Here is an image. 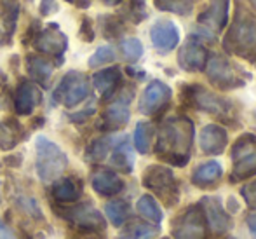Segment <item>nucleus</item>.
I'll return each mask as SVG.
<instances>
[{
	"label": "nucleus",
	"mask_w": 256,
	"mask_h": 239,
	"mask_svg": "<svg viewBox=\"0 0 256 239\" xmlns=\"http://www.w3.org/2000/svg\"><path fill=\"white\" fill-rule=\"evenodd\" d=\"M80 182L75 180L74 176H64V178H58L52 187V195L56 201L60 202H74L80 197Z\"/></svg>",
	"instance_id": "4be33fe9"
},
{
	"label": "nucleus",
	"mask_w": 256,
	"mask_h": 239,
	"mask_svg": "<svg viewBox=\"0 0 256 239\" xmlns=\"http://www.w3.org/2000/svg\"><path fill=\"white\" fill-rule=\"evenodd\" d=\"M222 173H223V169L220 162H216V161L204 162V164H200L199 168L194 171L192 182H194V185H197V187H208V185H211V183H214L216 180H220Z\"/></svg>",
	"instance_id": "393cba45"
},
{
	"label": "nucleus",
	"mask_w": 256,
	"mask_h": 239,
	"mask_svg": "<svg viewBox=\"0 0 256 239\" xmlns=\"http://www.w3.org/2000/svg\"><path fill=\"white\" fill-rule=\"evenodd\" d=\"M58 11V2L56 0H42L40 2V13L42 16H51Z\"/></svg>",
	"instance_id": "58836bf2"
},
{
	"label": "nucleus",
	"mask_w": 256,
	"mask_h": 239,
	"mask_svg": "<svg viewBox=\"0 0 256 239\" xmlns=\"http://www.w3.org/2000/svg\"><path fill=\"white\" fill-rule=\"evenodd\" d=\"M120 49L124 53V58L128 61H138L143 54V44L138 39L131 37V39H124L120 44Z\"/></svg>",
	"instance_id": "72a5a7b5"
},
{
	"label": "nucleus",
	"mask_w": 256,
	"mask_h": 239,
	"mask_svg": "<svg viewBox=\"0 0 256 239\" xmlns=\"http://www.w3.org/2000/svg\"><path fill=\"white\" fill-rule=\"evenodd\" d=\"M223 48L228 53L250 60L256 56V18L248 9H244L240 2H237L236 16L223 42Z\"/></svg>",
	"instance_id": "f03ea898"
},
{
	"label": "nucleus",
	"mask_w": 256,
	"mask_h": 239,
	"mask_svg": "<svg viewBox=\"0 0 256 239\" xmlns=\"http://www.w3.org/2000/svg\"><path fill=\"white\" fill-rule=\"evenodd\" d=\"M154 4L157 9L174 13L178 16H186L194 9V0H154Z\"/></svg>",
	"instance_id": "7c9ffc66"
},
{
	"label": "nucleus",
	"mask_w": 256,
	"mask_h": 239,
	"mask_svg": "<svg viewBox=\"0 0 256 239\" xmlns=\"http://www.w3.org/2000/svg\"><path fill=\"white\" fill-rule=\"evenodd\" d=\"M194 143V122L186 117H171L160 126L157 154L162 161L185 166L190 161Z\"/></svg>",
	"instance_id": "f257e3e1"
},
{
	"label": "nucleus",
	"mask_w": 256,
	"mask_h": 239,
	"mask_svg": "<svg viewBox=\"0 0 256 239\" xmlns=\"http://www.w3.org/2000/svg\"><path fill=\"white\" fill-rule=\"evenodd\" d=\"M0 239H16L12 234V230H10L2 220H0Z\"/></svg>",
	"instance_id": "ea45409f"
},
{
	"label": "nucleus",
	"mask_w": 256,
	"mask_h": 239,
	"mask_svg": "<svg viewBox=\"0 0 256 239\" xmlns=\"http://www.w3.org/2000/svg\"><path fill=\"white\" fill-rule=\"evenodd\" d=\"M228 6L230 0H211L208 11L199 16V25L212 34L222 32L228 21Z\"/></svg>",
	"instance_id": "4468645a"
},
{
	"label": "nucleus",
	"mask_w": 256,
	"mask_h": 239,
	"mask_svg": "<svg viewBox=\"0 0 256 239\" xmlns=\"http://www.w3.org/2000/svg\"><path fill=\"white\" fill-rule=\"evenodd\" d=\"M232 182L246 180L256 175V136L244 135L232 147Z\"/></svg>",
	"instance_id": "20e7f679"
},
{
	"label": "nucleus",
	"mask_w": 256,
	"mask_h": 239,
	"mask_svg": "<svg viewBox=\"0 0 256 239\" xmlns=\"http://www.w3.org/2000/svg\"><path fill=\"white\" fill-rule=\"evenodd\" d=\"M158 232V225H150L143 222H131L124 229L118 239H154Z\"/></svg>",
	"instance_id": "cd10ccee"
},
{
	"label": "nucleus",
	"mask_w": 256,
	"mask_h": 239,
	"mask_svg": "<svg viewBox=\"0 0 256 239\" xmlns=\"http://www.w3.org/2000/svg\"><path fill=\"white\" fill-rule=\"evenodd\" d=\"M18 16H20V4L18 0H4L2 2V13H0V30L7 35L12 37L14 30H16Z\"/></svg>",
	"instance_id": "a878e982"
},
{
	"label": "nucleus",
	"mask_w": 256,
	"mask_h": 239,
	"mask_svg": "<svg viewBox=\"0 0 256 239\" xmlns=\"http://www.w3.org/2000/svg\"><path fill=\"white\" fill-rule=\"evenodd\" d=\"M61 215H63V218L70 220L72 223H75L78 229L86 230V232H102L106 227L104 216L91 204L74 206L66 211H61Z\"/></svg>",
	"instance_id": "1a4fd4ad"
},
{
	"label": "nucleus",
	"mask_w": 256,
	"mask_h": 239,
	"mask_svg": "<svg viewBox=\"0 0 256 239\" xmlns=\"http://www.w3.org/2000/svg\"><path fill=\"white\" fill-rule=\"evenodd\" d=\"M134 147L140 154H146L150 150V138H152V126L148 122H138L134 129Z\"/></svg>",
	"instance_id": "473e14b6"
},
{
	"label": "nucleus",
	"mask_w": 256,
	"mask_h": 239,
	"mask_svg": "<svg viewBox=\"0 0 256 239\" xmlns=\"http://www.w3.org/2000/svg\"><path fill=\"white\" fill-rule=\"evenodd\" d=\"M171 88L160 81H152L145 88L142 98H140V112L145 115H155L158 110L166 107L171 100Z\"/></svg>",
	"instance_id": "9b49d317"
},
{
	"label": "nucleus",
	"mask_w": 256,
	"mask_h": 239,
	"mask_svg": "<svg viewBox=\"0 0 256 239\" xmlns=\"http://www.w3.org/2000/svg\"><path fill=\"white\" fill-rule=\"evenodd\" d=\"M32 42H34V48L37 51L44 54H51V56H61L68 46L66 35L61 34L60 27L56 23H51L48 28L35 34Z\"/></svg>",
	"instance_id": "f8f14e48"
},
{
	"label": "nucleus",
	"mask_w": 256,
	"mask_h": 239,
	"mask_svg": "<svg viewBox=\"0 0 256 239\" xmlns=\"http://www.w3.org/2000/svg\"><path fill=\"white\" fill-rule=\"evenodd\" d=\"M26 70H28V75H30L35 82H38V84H42V86H48L49 79H51V75L54 72V65L42 56H28Z\"/></svg>",
	"instance_id": "5701e85b"
},
{
	"label": "nucleus",
	"mask_w": 256,
	"mask_h": 239,
	"mask_svg": "<svg viewBox=\"0 0 256 239\" xmlns=\"http://www.w3.org/2000/svg\"><path fill=\"white\" fill-rule=\"evenodd\" d=\"M206 74H208L209 81L218 89H223V91L240 88L246 82L242 75H240L239 68L223 56H212L206 63Z\"/></svg>",
	"instance_id": "6e6552de"
},
{
	"label": "nucleus",
	"mask_w": 256,
	"mask_h": 239,
	"mask_svg": "<svg viewBox=\"0 0 256 239\" xmlns=\"http://www.w3.org/2000/svg\"><path fill=\"white\" fill-rule=\"evenodd\" d=\"M143 185L158 195L168 206L178 201V183L172 171L166 166H150L143 173Z\"/></svg>",
	"instance_id": "39448f33"
},
{
	"label": "nucleus",
	"mask_w": 256,
	"mask_h": 239,
	"mask_svg": "<svg viewBox=\"0 0 256 239\" xmlns=\"http://www.w3.org/2000/svg\"><path fill=\"white\" fill-rule=\"evenodd\" d=\"M35 152H37V161H35V169L40 178V182L49 183L58 180L63 171L66 169L68 157L60 145L51 142L46 136H37L35 140Z\"/></svg>",
	"instance_id": "7ed1b4c3"
},
{
	"label": "nucleus",
	"mask_w": 256,
	"mask_h": 239,
	"mask_svg": "<svg viewBox=\"0 0 256 239\" xmlns=\"http://www.w3.org/2000/svg\"><path fill=\"white\" fill-rule=\"evenodd\" d=\"M200 148H202L204 154L208 155H218L225 150L226 142H228V136L226 131L218 124H208L200 131Z\"/></svg>",
	"instance_id": "a211bd4d"
},
{
	"label": "nucleus",
	"mask_w": 256,
	"mask_h": 239,
	"mask_svg": "<svg viewBox=\"0 0 256 239\" xmlns=\"http://www.w3.org/2000/svg\"><path fill=\"white\" fill-rule=\"evenodd\" d=\"M115 145V138L114 136H103V138L94 140L86 150V159L89 162H100L103 161L108 155V152L112 150V147Z\"/></svg>",
	"instance_id": "c85d7f7f"
},
{
	"label": "nucleus",
	"mask_w": 256,
	"mask_h": 239,
	"mask_svg": "<svg viewBox=\"0 0 256 239\" xmlns=\"http://www.w3.org/2000/svg\"><path fill=\"white\" fill-rule=\"evenodd\" d=\"M110 162L118 168L124 173H131L132 168H134V155H132L131 145H129L128 140H122L117 145H114V150H112V157Z\"/></svg>",
	"instance_id": "b1692460"
},
{
	"label": "nucleus",
	"mask_w": 256,
	"mask_h": 239,
	"mask_svg": "<svg viewBox=\"0 0 256 239\" xmlns=\"http://www.w3.org/2000/svg\"><path fill=\"white\" fill-rule=\"evenodd\" d=\"M80 37L88 42H92L94 41V30H92V25H91V20L84 18L82 20V28H80Z\"/></svg>",
	"instance_id": "4c0bfd02"
},
{
	"label": "nucleus",
	"mask_w": 256,
	"mask_h": 239,
	"mask_svg": "<svg viewBox=\"0 0 256 239\" xmlns=\"http://www.w3.org/2000/svg\"><path fill=\"white\" fill-rule=\"evenodd\" d=\"M248 227H250V232H251V237L256 239V213L248 216Z\"/></svg>",
	"instance_id": "a19ab883"
},
{
	"label": "nucleus",
	"mask_w": 256,
	"mask_h": 239,
	"mask_svg": "<svg viewBox=\"0 0 256 239\" xmlns=\"http://www.w3.org/2000/svg\"><path fill=\"white\" fill-rule=\"evenodd\" d=\"M91 185L94 192H98L100 195H115L124 189V180L117 175L112 169H98V171L92 175L91 178Z\"/></svg>",
	"instance_id": "412c9836"
},
{
	"label": "nucleus",
	"mask_w": 256,
	"mask_h": 239,
	"mask_svg": "<svg viewBox=\"0 0 256 239\" xmlns=\"http://www.w3.org/2000/svg\"><path fill=\"white\" fill-rule=\"evenodd\" d=\"M68 2L75 4V6H78V7H88L91 0H68Z\"/></svg>",
	"instance_id": "79ce46f5"
},
{
	"label": "nucleus",
	"mask_w": 256,
	"mask_h": 239,
	"mask_svg": "<svg viewBox=\"0 0 256 239\" xmlns=\"http://www.w3.org/2000/svg\"><path fill=\"white\" fill-rule=\"evenodd\" d=\"M150 39H152L154 48L166 54L178 46L180 32L176 25L171 23V21H158L150 30Z\"/></svg>",
	"instance_id": "2eb2a0df"
},
{
	"label": "nucleus",
	"mask_w": 256,
	"mask_h": 239,
	"mask_svg": "<svg viewBox=\"0 0 256 239\" xmlns=\"http://www.w3.org/2000/svg\"><path fill=\"white\" fill-rule=\"evenodd\" d=\"M199 204H200V208H202L206 222H208V225L211 227L212 232L223 234L232 227V218H230V215L225 211V208L222 206V202H220L218 197L208 195V197H204Z\"/></svg>",
	"instance_id": "ddd939ff"
},
{
	"label": "nucleus",
	"mask_w": 256,
	"mask_h": 239,
	"mask_svg": "<svg viewBox=\"0 0 256 239\" xmlns=\"http://www.w3.org/2000/svg\"><path fill=\"white\" fill-rule=\"evenodd\" d=\"M115 60V53L110 46H102V48L96 49V53L89 58V67L96 68V67H103V65H108Z\"/></svg>",
	"instance_id": "f704fd0d"
},
{
	"label": "nucleus",
	"mask_w": 256,
	"mask_h": 239,
	"mask_svg": "<svg viewBox=\"0 0 256 239\" xmlns=\"http://www.w3.org/2000/svg\"><path fill=\"white\" fill-rule=\"evenodd\" d=\"M106 6H118V4L122 2V0H103Z\"/></svg>",
	"instance_id": "37998d69"
},
{
	"label": "nucleus",
	"mask_w": 256,
	"mask_h": 239,
	"mask_svg": "<svg viewBox=\"0 0 256 239\" xmlns=\"http://www.w3.org/2000/svg\"><path fill=\"white\" fill-rule=\"evenodd\" d=\"M89 81L82 72H68L54 91V101L64 105L66 108H74L88 98Z\"/></svg>",
	"instance_id": "423d86ee"
},
{
	"label": "nucleus",
	"mask_w": 256,
	"mask_h": 239,
	"mask_svg": "<svg viewBox=\"0 0 256 239\" xmlns=\"http://www.w3.org/2000/svg\"><path fill=\"white\" fill-rule=\"evenodd\" d=\"M174 239H206L208 237V222L200 204L186 208L172 223Z\"/></svg>",
	"instance_id": "0eeeda50"
},
{
	"label": "nucleus",
	"mask_w": 256,
	"mask_h": 239,
	"mask_svg": "<svg viewBox=\"0 0 256 239\" xmlns=\"http://www.w3.org/2000/svg\"><path fill=\"white\" fill-rule=\"evenodd\" d=\"M120 81H122V75L117 67L104 68V70H100L92 75V84H94L96 91L102 95L103 100H110L117 93Z\"/></svg>",
	"instance_id": "aec40b11"
},
{
	"label": "nucleus",
	"mask_w": 256,
	"mask_h": 239,
	"mask_svg": "<svg viewBox=\"0 0 256 239\" xmlns=\"http://www.w3.org/2000/svg\"><path fill=\"white\" fill-rule=\"evenodd\" d=\"M180 67L186 72H199L206 67V61H208V51L200 42H197L196 39L188 41L178 54Z\"/></svg>",
	"instance_id": "dca6fc26"
},
{
	"label": "nucleus",
	"mask_w": 256,
	"mask_h": 239,
	"mask_svg": "<svg viewBox=\"0 0 256 239\" xmlns=\"http://www.w3.org/2000/svg\"><path fill=\"white\" fill-rule=\"evenodd\" d=\"M136 209H138V213L143 218H146L148 222L155 223V225H158V223L162 222V209H160V206H158V202L155 201L150 194H145L138 199Z\"/></svg>",
	"instance_id": "bb28decb"
},
{
	"label": "nucleus",
	"mask_w": 256,
	"mask_h": 239,
	"mask_svg": "<svg viewBox=\"0 0 256 239\" xmlns=\"http://www.w3.org/2000/svg\"><path fill=\"white\" fill-rule=\"evenodd\" d=\"M190 101L194 103V107H197L199 110H204L208 114H212L216 117H228L232 105L225 98L214 95V93L208 91L199 86H194L190 91Z\"/></svg>",
	"instance_id": "9d476101"
},
{
	"label": "nucleus",
	"mask_w": 256,
	"mask_h": 239,
	"mask_svg": "<svg viewBox=\"0 0 256 239\" xmlns=\"http://www.w3.org/2000/svg\"><path fill=\"white\" fill-rule=\"evenodd\" d=\"M108 220L114 227H122L129 216V204L126 201H110L104 206Z\"/></svg>",
	"instance_id": "c756f323"
},
{
	"label": "nucleus",
	"mask_w": 256,
	"mask_h": 239,
	"mask_svg": "<svg viewBox=\"0 0 256 239\" xmlns=\"http://www.w3.org/2000/svg\"><path fill=\"white\" fill-rule=\"evenodd\" d=\"M250 4H251V6L254 7V9H256V0H250Z\"/></svg>",
	"instance_id": "c03bdc74"
},
{
	"label": "nucleus",
	"mask_w": 256,
	"mask_h": 239,
	"mask_svg": "<svg viewBox=\"0 0 256 239\" xmlns=\"http://www.w3.org/2000/svg\"><path fill=\"white\" fill-rule=\"evenodd\" d=\"M104 21H106V23L103 25V34L106 35V37H117V35L122 34V23L117 18L108 16V18H104Z\"/></svg>",
	"instance_id": "c9c22d12"
},
{
	"label": "nucleus",
	"mask_w": 256,
	"mask_h": 239,
	"mask_svg": "<svg viewBox=\"0 0 256 239\" xmlns=\"http://www.w3.org/2000/svg\"><path fill=\"white\" fill-rule=\"evenodd\" d=\"M240 194H242L246 204L250 206V208L256 209V180L251 183H248V185H244L242 190H240Z\"/></svg>",
	"instance_id": "e433bc0d"
},
{
	"label": "nucleus",
	"mask_w": 256,
	"mask_h": 239,
	"mask_svg": "<svg viewBox=\"0 0 256 239\" xmlns=\"http://www.w3.org/2000/svg\"><path fill=\"white\" fill-rule=\"evenodd\" d=\"M129 96L128 98H118L117 101L110 105L106 110L103 112V122L102 129L106 131H115L120 129L129 122Z\"/></svg>",
	"instance_id": "6ab92c4d"
},
{
	"label": "nucleus",
	"mask_w": 256,
	"mask_h": 239,
	"mask_svg": "<svg viewBox=\"0 0 256 239\" xmlns=\"http://www.w3.org/2000/svg\"><path fill=\"white\" fill-rule=\"evenodd\" d=\"M20 142V126L14 121L0 122V145L2 148H12Z\"/></svg>",
	"instance_id": "2f4dec72"
},
{
	"label": "nucleus",
	"mask_w": 256,
	"mask_h": 239,
	"mask_svg": "<svg viewBox=\"0 0 256 239\" xmlns=\"http://www.w3.org/2000/svg\"><path fill=\"white\" fill-rule=\"evenodd\" d=\"M42 100L40 89L30 81H24L18 86L14 95V110L18 115H30Z\"/></svg>",
	"instance_id": "f3484780"
}]
</instances>
